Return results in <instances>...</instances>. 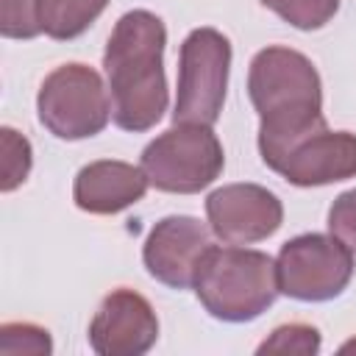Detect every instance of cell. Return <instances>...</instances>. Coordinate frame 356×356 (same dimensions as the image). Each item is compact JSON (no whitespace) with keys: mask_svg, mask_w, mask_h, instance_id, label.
Listing matches in <instances>:
<instances>
[{"mask_svg":"<svg viewBox=\"0 0 356 356\" xmlns=\"http://www.w3.org/2000/svg\"><path fill=\"white\" fill-rule=\"evenodd\" d=\"M164 44V22L145 8L122 14L106 42L103 67L111 92V120L122 131H147L167 111Z\"/></svg>","mask_w":356,"mask_h":356,"instance_id":"cell-1","label":"cell"},{"mask_svg":"<svg viewBox=\"0 0 356 356\" xmlns=\"http://www.w3.org/2000/svg\"><path fill=\"white\" fill-rule=\"evenodd\" d=\"M350 350H356V339L348 342V345H342V353H350Z\"/></svg>","mask_w":356,"mask_h":356,"instance_id":"cell-20","label":"cell"},{"mask_svg":"<svg viewBox=\"0 0 356 356\" xmlns=\"http://www.w3.org/2000/svg\"><path fill=\"white\" fill-rule=\"evenodd\" d=\"M261 6L275 11L292 28L317 31L337 14L339 0H261Z\"/></svg>","mask_w":356,"mask_h":356,"instance_id":"cell-14","label":"cell"},{"mask_svg":"<svg viewBox=\"0 0 356 356\" xmlns=\"http://www.w3.org/2000/svg\"><path fill=\"white\" fill-rule=\"evenodd\" d=\"M0 33L6 39L39 36V0H0Z\"/></svg>","mask_w":356,"mask_h":356,"instance_id":"cell-17","label":"cell"},{"mask_svg":"<svg viewBox=\"0 0 356 356\" xmlns=\"http://www.w3.org/2000/svg\"><path fill=\"white\" fill-rule=\"evenodd\" d=\"M328 231L356 253V189L342 192L328 209Z\"/></svg>","mask_w":356,"mask_h":356,"instance_id":"cell-19","label":"cell"},{"mask_svg":"<svg viewBox=\"0 0 356 356\" xmlns=\"http://www.w3.org/2000/svg\"><path fill=\"white\" fill-rule=\"evenodd\" d=\"M278 292L295 300H331L353 278V250L334 234L289 239L275 259Z\"/></svg>","mask_w":356,"mask_h":356,"instance_id":"cell-7","label":"cell"},{"mask_svg":"<svg viewBox=\"0 0 356 356\" xmlns=\"http://www.w3.org/2000/svg\"><path fill=\"white\" fill-rule=\"evenodd\" d=\"M42 125L67 142L95 136L111 117V97L97 70L86 64H61L39 86L36 97Z\"/></svg>","mask_w":356,"mask_h":356,"instance_id":"cell-5","label":"cell"},{"mask_svg":"<svg viewBox=\"0 0 356 356\" xmlns=\"http://www.w3.org/2000/svg\"><path fill=\"white\" fill-rule=\"evenodd\" d=\"M225 156L211 125H175L142 150V170L150 186L172 195L206 189L222 172Z\"/></svg>","mask_w":356,"mask_h":356,"instance_id":"cell-6","label":"cell"},{"mask_svg":"<svg viewBox=\"0 0 356 356\" xmlns=\"http://www.w3.org/2000/svg\"><path fill=\"white\" fill-rule=\"evenodd\" d=\"M159 339L153 306L134 289H114L89 323V345L100 356H142Z\"/></svg>","mask_w":356,"mask_h":356,"instance_id":"cell-10","label":"cell"},{"mask_svg":"<svg viewBox=\"0 0 356 356\" xmlns=\"http://www.w3.org/2000/svg\"><path fill=\"white\" fill-rule=\"evenodd\" d=\"M295 186H325L356 175V134L314 128L267 161Z\"/></svg>","mask_w":356,"mask_h":356,"instance_id":"cell-8","label":"cell"},{"mask_svg":"<svg viewBox=\"0 0 356 356\" xmlns=\"http://www.w3.org/2000/svg\"><path fill=\"white\" fill-rule=\"evenodd\" d=\"M147 175L142 167L128 161H92L75 175L72 197L81 211L89 214H117L147 192Z\"/></svg>","mask_w":356,"mask_h":356,"instance_id":"cell-12","label":"cell"},{"mask_svg":"<svg viewBox=\"0 0 356 356\" xmlns=\"http://www.w3.org/2000/svg\"><path fill=\"white\" fill-rule=\"evenodd\" d=\"M206 217L228 245H250L273 236L281 228V200L259 184H228L206 197Z\"/></svg>","mask_w":356,"mask_h":356,"instance_id":"cell-9","label":"cell"},{"mask_svg":"<svg viewBox=\"0 0 356 356\" xmlns=\"http://www.w3.org/2000/svg\"><path fill=\"white\" fill-rule=\"evenodd\" d=\"M211 225L186 217L172 214L153 225V231L145 239V267L147 273L175 289H186L195 281V270L203 259V253L211 248Z\"/></svg>","mask_w":356,"mask_h":356,"instance_id":"cell-11","label":"cell"},{"mask_svg":"<svg viewBox=\"0 0 356 356\" xmlns=\"http://www.w3.org/2000/svg\"><path fill=\"white\" fill-rule=\"evenodd\" d=\"M231 70V42L214 28H195L178 58L175 125H214L220 120Z\"/></svg>","mask_w":356,"mask_h":356,"instance_id":"cell-4","label":"cell"},{"mask_svg":"<svg viewBox=\"0 0 356 356\" xmlns=\"http://www.w3.org/2000/svg\"><path fill=\"white\" fill-rule=\"evenodd\" d=\"M108 0H39L42 33L50 39L81 36L103 11Z\"/></svg>","mask_w":356,"mask_h":356,"instance_id":"cell-13","label":"cell"},{"mask_svg":"<svg viewBox=\"0 0 356 356\" xmlns=\"http://www.w3.org/2000/svg\"><path fill=\"white\" fill-rule=\"evenodd\" d=\"M195 295L206 312L225 323H248L278 295L275 261L261 250L209 248L195 270Z\"/></svg>","mask_w":356,"mask_h":356,"instance_id":"cell-3","label":"cell"},{"mask_svg":"<svg viewBox=\"0 0 356 356\" xmlns=\"http://www.w3.org/2000/svg\"><path fill=\"white\" fill-rule=\"evenodd\" d=\"M320 350V331L314 325L306 323H289V325H278L270 339H264L259 345V356L264 353H281V356H314Z\"/></svg>","mask_w":356,"mask_h":356,"instance_id":"cell-15","label":"cell"},{"mask_svg":"<svg viewBox=\"0 0 356 356\" xmlns=\"http://www.w3.org/2000/svg\"><path fill=\"white\" fill-rule=\"evenodd\" d=\"M3 192L17 189L31 172V145L14 128H3Z\"/></svg>","mask_w":356,"mask_h":356,"instance_id":"cell-18","label":"cell"},{"mask_svg":"<svg viewBox=\"0 0 356 356\" xmlns=\"http://www.w3.org/2000/svg\"><path fill=\"white\" fill-rule=\"evenodd\" d=\"M50 334L33 323H6L0 328V356H47Z\"/></svg>","mask_w":356,"mask_h":356,"instance_id":"cell-16","label":"cell"},{"mask_svg":"<svg viewBox=\"0 0 356 356\" xmlns=\"http://www.w3.org/2000/svg\"><path fill=\"white\" fill-rule=\"evenodd\" d=\"M250 103L259 114V153L264 164L298 136L323 128V86L314 64L289 47H264L248 72Z\"/></svg>","mask_w":356,"mask_h":356,"instance_id":"cell-2","label":"cell"}]
</instances>
